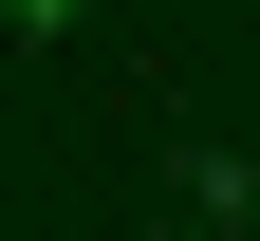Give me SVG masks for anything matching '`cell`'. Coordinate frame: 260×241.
I'll return each instance as SVG.
<instances>
[{"instance_id":"cell-1","label":"cell","mask_w":260,"mask_h":241,"mask_svg":"<svg viewBox=\"0 0 260 241\" xmlns=\"http://www.w3.org/2000/svg\"><path fill=\"white\" fill-rule=\"evenodd\" d=\"M0 19H19V38H56V19H75V0H0Z\"/></svg>"}]
</instances>
